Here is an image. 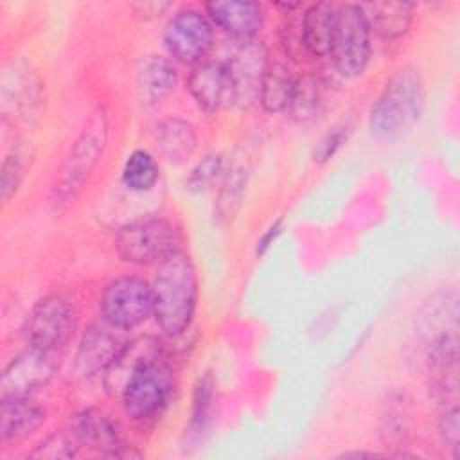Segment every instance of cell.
<instances>
[{
	"mask_svg": "<svg viewBox=\"0 0 460 460\" xmlns=\"http://www.w3.org/2000/svg\"><path fill=\"white\" fill-rule=\"evenodd\" d=\"M217 402V383L210 370L201 372L192 386L190 413L185 426V437L189 442L201 440L214 422Z\"/></svg>",
	"mask_w": 460,
	"mask_h": 460,
	"instance_id": "44dd1931",
	"label": "cell"
},
{
	"mask_svg": "<svg viewBox=\"0 0 460 460\" xmlns=\"http://www.w3.org/2000/svg\"><path fill=\"white\" fill-rule=\"evenodd\" d=\"M296 81L298 77L286 63L279 59H270L261 83L257 102L266 113H286L293 101Z\"/></svg>",
	"mask_w": 460,
	"mask_h": 460,
	"instance_id": "603a6c76",
	"label": "cell"
},
{
	"mask_svg": "<svg viewBox=\"0 0 460 460\" xmlns=\"http://www.w3.org/2000/svg\"><path fill=\"white\" fill-rule=\"evenodd\" d=\"M327 58L336 74L345 79H356L368 68L372 58V29L361 4H343L336 7Z\"/></svg>",
	"mask_w": 460,
	"mask_h": 460,
	"instance_id": "8992f818",
	"label": "cell"
},
{
	"mask_svg": "<svg viewBox=\"0 0 460 460\" xmlns=\"http://www.w3.org/2000/svg\"><path fill=\"white\" fill-rule=\"evenodd\" d=\"M203 11L214 27L235 41L255 40L266 22L262 4L250 0H210L205 2Z\"/></svg>",
	"mask_w": 460,
	"mask_h": 460,
	"instance_id": "9a60e30c",
	"label": "cell"
},
{
	"mask_svg": "<svg viewBox=\"0 0 460 460\" xmlns=\"http://www.w3.org/2000/svg\"><path fill=\"white\" fill-rule=\"evenodd\" d=\"M426 102L424 79L415 66L395 70L368 111L370 137L381 144H395L419 124Z\"/></svg>",
	"mask_w": 460,
	"mask_h": 460,
	"instance_id": "3957f363",
	"label": "cell"
},
{
	"mask_svg": "<svg viewBox=\"0 0 460 460\" xmlns=\"http://www.w3.org/2000/svg\"><path fill=\"white\" fill-rule=\"evenodd\" d=\"M280 45L284 49V54L291 59H296L298 56H305L302 47V36H300V20H286L280 27Z\"/></svg>",
	"mask_w": 460,
	"mask_h": 460,
	"instance_id": "1f68e13d",
	"label": "cell"
},
{
	"mask_svg": "<svg viewBox=\"0 0 460 460\" xmlns=\"http://www.w3.org/2000/svg\"><path fill=\"white\" fill-rule=\"evenodd\" d=\"M250 174H252V169L243 160L232 162L226 167L219 181V190L216 198V214L219 221L228 223L239 214L246 198Z\"/></svg>",
	"mask_w": 460,
	"mask_h": 460,
	"instance_id": "cb8c5ba5",
	"label": "cell"
},
{
	"mask_svg": "<svg viewBox=\"0 0 460 460\" xmlns=\"http://www.w3.org/2000/svg\"><path fill=\"white\" fill-rule=\"evenodd\" d=\"M183 244L181 228L169 217L158 214L140 216L119 226L113 248L122 262L147 266L160 264Z\"/></svg>",
	"mask_w": 460,
	"mask_h": 460,
	"instance_id": "5b68a950",
	"label": "cell"
},
{
	"mask_svg": "<svg viewBox=\"0 0 460 460\" xmlns=\"http://www.w3.org/2000/svg\"><path fill=\"white\" fill-rule=\"evenodd\" d=\"M282 230H284V217H277V219H273V221L266 226V230L261 234V237H259L257 243H255V257H257V259L262 257V255H266V253L271 250V246H273V244L277 243V239L280 237Z\"/></svg>",
	"mask_w": 460,
	"mask_h": 460,
	"instance_id": "d6a6232c",
	"label": "cell"
},
{
	"mask_svg": "<svg viewBox=\"0 0 460 460\" xmlns=\"http://www.w3.org/2000/svg\"><path fill=\"white\" fill-rule=\"evenodd\" d=\"M336 7L338 5L329 2H316L304 7V13L300 16V36L305 56L314 59L329 56Z\"/></svg>",
	"mask_w": 460,
	"mask_h": 460,
	"instance_id": "ffe728a7",
	"label": "cell"
},
{
	"mask_svg": "<svg viewBox=\"0 0 460 460\" xmlns=\"http://www.w3.org/2000/svg\"><path fill=\"white\" fill-rule=\"evenodd\" d=\"M226 171L225 156L221 153H208L198 160L185 178V189L190 194H203L221 181Z\"/></svg>",
	"mask_w": 460,
	"mask_h": 460,
	"instance_id": "4316f807",
	"label": "cell"
},
{
	"mask_svg": "<svg viewBox=\"0 0 460 460\" xmlns=\"http://www.w3.org/2000/svg\"><path fill=\"white\" fill-rule=\"evenodd\" d=\"M164 47L174 61L198 65L207 59L214 45V25L205 11L181 7L174 11L162 32Z\"/></svg>",
	"mask_w": 460,
	"mask_h": 460,
	"instance_id": "9c48e42d",
	"label": "cell"
},
{
	"mask_svg": "<svg viewBox=\"0 0 460 460\" xmlns=\"http://www.w3.org/2000/svg\"><path fill=\"white\" fill-rule=\"evenodd\" d=\"M196 128L180 117L162 119L153 131V142L158 155L171 165L185 164L198 149Z\"/></svg>",
	"mask_w": 460,
	"mask_h": 460,
	"instance_id": "ac0fdd59",
	"label": "cell"
},
{
	"mask_svg": "<svg viewBox=\"0 0 460 460\" xmlns=\"http://www.w3.org/2000/svg\"><path fill=\"white\" fill-rule=\"evenodd\" d=\"M99 314L115 331H131L153 314L151 284L137 275L110 280L99 296Z\"/></svg>",
	"mask_w": 460,
	"mask_h": 460,
	"instance_id": "ba28073f",
	"label": "cell"
},
{
	"mask_svg": "<svg viewBox=\"0 0 460 460\" xmlns=\"http://www.w3.org/2000/svg\"><path fill=\"white\" fill-rule=\"evenodd\" d=\"M25 176V155L20 149H11L4 162L0 171V194L2 201L7 203L20 189Z\"/></svg>",
	"mask_w": 460,
	"mask_h": 460,
	"instance_id": "f546056e",
	"label": "cell"
},
{
	"mask_svg": "<svg viewBox=\"0 0 460 460\" xmlns=\"http://www.w3.org/2000/svg\"><path fill=\"white\" fill-rule=\"evenodd\" d=\"M153 316L160 331L169 338L185 334L198 309L199 280L192 257L185 250L164 259L151 282Z\"/></svg>",
	"mask_w": 460,
	"mask_h": 460,
	"instance_id": "7a4b0ae2",
	"label": "cell"
},
{
	"mask_svg": "<svg viewBox=\"0 0 460 460\" xmlns=\"http://www.w3.org/2000/svg\"><path fill=\"white\" fill-rule=\"evenodd\" d=\"M45 419V408L29 397L0 399V442L9 444L31 437Z\"/></svg>",
	"mask_w": 460,
	"mask_h": 460,
	"instance_id": "d6986e66",
	"label": "cell"
},
{
	"mask_svg": "<svg viewBox=\"0 0 460 460\" xmlns=\"http://www.w3.org/2000/svg\"><path fill=\"white\" fill-rule=\"evenodd\" d=\"M129 7L135 13V16L142 20H153L165 14L172 7V4L171 2H135Z\"/></svg>",
	"mask_w": 460,
	"mask_h": 460,
	"instance_id": "836d02e7",
	"label": "cell"
},
{
	"mask_svg": "<svg viewBox=\"0 0 460 460\" xmlns=\"http://www.w3.org/2000/svg\"><path fill=\"white\" fill-rule=\"evenodd\" d=\"M70 431L75 435L81 446H88L102 456H140V453H131L133 446L122 438L117 424L97 408L75 411L70 419Z\"/></svg>",
	"mask_w": 460,
	"mask_h": 460,
	"instance_id": "5bb4252c",
	"label": "cell"
},
{
	"mask_svg": "<svg viewBox=\"0 0 460 460\" xmlns=\"http://www.w3.org/2000/svg\"><path fill=\"white\" fill-rule=\"evenodd\" d=\"M79 440L70 429H54L29 453L31 458H49V460H68L79 456Z\"/></svg>",
	"mask_w": 460,
	"mask_h": 460,
	"instance_id": "83f0119b",
	"label": "cell"
},
{
	"mask_svg": "<svg viewBox=\"0 0 460 460\" xmlns=\"http://www.w3.org/2000/svg\"><path fill=\"white\" fill-rule=\"evenodd\" d=\"M45 104V84L31 63L13 59L2 74V115L32 122Z\"/></svg>",
	"mask_w": 460,
	"mask_h": 460,
	"instance_id": "30bf717a",
	"label": "cell"
},
{
	"mask_svg": "<svg viewBox=\"0 0 460 460\" xmlns=\"http://www.w3.org/2000/svg\"><path fill=\"white\" fill-rule=\"evenodd\" d=\"M160 178V165L153 153L147 149L131 151L120 169V181L129 192H147Z\"/></svg>",
	"mask_w": 460,
	"mask_h": 460,
	"instance_id": "d4e9b609",
	"label": "cell"
},
{
	"mask_svg": "<svg viewBox=\"0 0 460 460\" xmlns=\"http://www.w3.org/2000/svg\"><path fill=\"white\" fill-rule=\"evenodd\" d=\"M77 322V311L66 296L45 295L27 313L22 323V338L27 347L59 352L74 338Z\"/></svg>",
	"mask_w": 460,
	"mask_h": 460,
	"instance_id": "52a82bcc",
	"label": "cell"
},
{
	"mask_svg": "<svg viewBox=\"0 0 460 460\" xmlns=\"http://www.w3.org/2000/svg\"><path fill=\"white\" fill-rule=\"evenodd\" d=\"M108 111L97 104L56 169L49 196L54 212L65 210L83 190L108 146Z\"/></svg>",
	"mask_w": 460,
	"mask_h": 460,
	"instance_id": "277c9868",
	"label": "cell"
},
{
	"mask_svg": "<svg viewBox=\"0 0 460 460\" xmlns=\"http://www.w3.org/2000/svg\"><path fill=\"white\" fill-rule=\"evenodd\" d=\"M58 370V352L27 347L2 370L0 399L29 397L32 392L47 386L56 377Z\"/></svg>",
	"mask_w": 460,
	"mask_h": 460,
	"instance_id": "8fae6325",
	"label": "cell"
},
{
	"mask_svg": "<svg viewBox=\"0 0 460 460\" xmlns=\"http://www.w3.org/2000/svg\"><path fill=\"white\" fill-rule=\"evenodd\" d=\"M111 331L115 329L106 323H93L83 332L75 350L77 374H81L83 377H92L108 370L120 347L124 345Z\"/></svg>",
	"mask_w": 460,
	"mask_h": 460,
	"instance_id": "2e32d148",
	"label": "cell"
},
{
	"mask_svg": "<svg viewBox=\"0 0 460 460\" xmlns=\"http://www.w3.org/2000/svg\"><path fill=\"white\" fill-rule=\"evenodd\" d=\"M372 32L383 40L402 38L413 23L415 4L411 2H370L361 4Z\"/></svg>",
	"mask_w": 460,
	"mask_h": 460,
	"instance_id": "7402d4cb",
	"label": "cell"
},
{
	"mask_svg": "<svg viewBox=\"0 0 460 460\" xmlns=\"http://www.w3.org/2000/svg\"><path fill=\"white\" fill-rule=\"evenodd\" d=\"M323 106V88L314 75L298 77L293 101L286 113L296 122H311L322 113Z\"/></svg>",
	"mask_w": 460,
	"mask_h": 460,
	"instance_id": "484cf974",
	"label": "cell"
},
{
	"mask_svg": "<svg viewBox=\"0 0 460 460\" xmlns=\"http://www.w3.org/2000/svg\"><path fill=\"white\" fill-rule=\"evenodd\" d=\"M178 70L165 56L149 54L138 63L135 75L137 99L144 108L162 104L176 88Z\"/></svg>",
	"mask_w": 460,
	"mask_h": 460,
	"instance_id": "e0dca14e",
	"label": "cell"
},
{
	"mask_svg": "<svg viewBox=\"0 0 460 460\" xmlns=\"http://www.w3.org/2000/svg\"><path fill=\"white\" fill-rule=\"evenodd\" d=\"M104 386L119 395L122 411L137 424L156 422L171 406L176 377L156 338L126 341L104 372Z\"/></svg>",
	"mask_w": 460,
	"mask_h": 460,
	"instance_id": "6da1fadb",
	"label": "cell"
},
{
	"mask_svg": "<svg viewBox=\"0 0 460 460\" xmlns=\"http://www.w3.org/2000/svg\"><path fill=\"white\" fill-rule=\"evenodd\" d=\"M185 86L196 106L207 115L217 113L226 106H235L234 84L225 59H205L194 65Z\"/></svg>",
	"mask_w": 460,
	"mask_h": 460,
	"instance_id": "4fadbf2b",
	"label": "cell"
},
{
	"mask_svg": "<svg viewBox=\"0 0 460 460\" xmlns=\"http://www.w3.org/2000/svg\"><path fill=\"white\" fill-rule=\"evenodd\" d=\"M350 133H352V124L349 120H341L332 128H329L313 149V155H311L313 162L318 165L331 162L340 153V149L347 144Z\"/></svg>",
	"mask_w": 460,
	"mask_h": 460,
	"instance_id": "f1b7e54d",
	"label": "cell"
},
{
	"mask_svg": "<svg viewBox=\"0 0 460 460\" xmlns=\"http://www.w3.org/2000/svg\"><path fill=\"white\" fill-rule=\"evenodd\" d=\"M225 61L228 65L232 84H234L235 106L239 108L253 106L259 99L261 83L270 63L266 45L257 38L237 41L235 50Z\"/></svg>",
	"mask_w": 460,
	"mask_h": 460,
	"instance_id": "7c38bea8",
	"label": "cell"
},
{
	"mask_svg": "<svg viewBox=\"0 0 460 460\" xmlns=\"http://www.w3.org/2000/svg\"><path fill=\"white\" fill-rule=\"evenodd\" d=\"M438 433L444 444L451 449L453 456H458L460 449V413H458V401L440 402L438 413Z\"/></svg>",
	"mask_w": 460,
	"mask_h": 460,
	"instance_id": "4dcf8cb0",
	"label": "cell"
}]
</instances>
